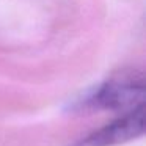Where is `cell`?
Segmentation results:
<instances>
[{
    "mask_svg": "<svg viewBox=\"0 0 146 146\" xmlns=\"http://www.w3.org/2000/svg\"><path fill=\"white\" fill-rule=\"evenodd\" d=\"M145 77L141 71L126 69L110 76L74 101L72 110L101 111V110H130L143 104Z\"/></svg>",
    "mask_w": 146,
    "mask_h": 146,
    "instance_id": "1",
    "label": "cell"
},
{
    "mask_svg": "<svg viewBox=\"0 0 146 146\" xmlns=\"http://www.w3.org/2000/svg\"><path fill=\"white\" fill-rule=\"evenodd\" d=\"M145 132V104L124 111L119 118L94 129L69 146H118L137 140Z\"/></svg>",
    "mask_w": 146,
    "mask_h": 146,
    "instance_id": "2",
    "label": "cell"
}]
</instances>
